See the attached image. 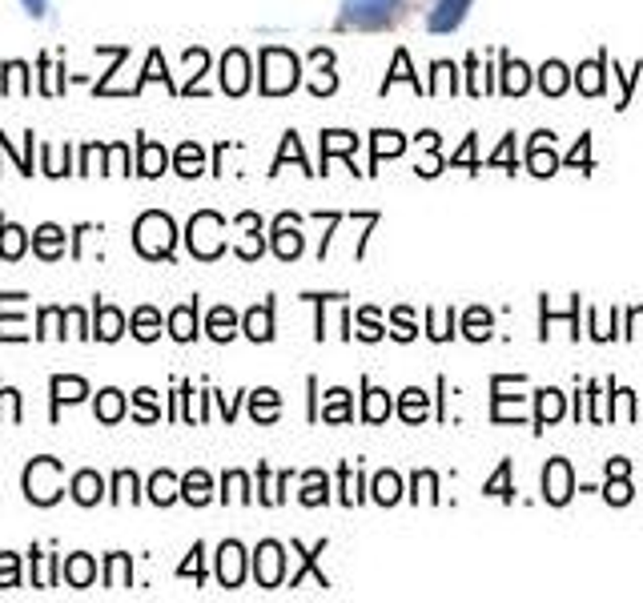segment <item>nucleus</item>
Listing matches in <instances>:
<instances>
[{
	"mask_svg": "<svg viewBox=\"0 0 643 603\" xmlns=\"http://www.w3.org/2000/svg\"><path fill=\"white\" fill-rule=\"evenodd\" d=\"M20 491L33 507H52V502L65 499V462L52 459V454H36L33 462H25V475H20Z\"/></svg>",
	"mask_w": 643,
	"mask_h": 603,
	"instance_id": "nucleus-1",
	"label": "nucleus"
},
{
	"mask_svg": "<svg viewBox=\"0 0 643 603\" xmlns=\"http://www.w3.org/2000/svg\"><path fill=\"white\" fill-rule=\"evenodd\" d=\"M173 242H177V226H173V218L169 213H161V210H149V213H141L137 218V226H133V245H137V253L141 258H169L173 253Z\"/></svg>",
	"mask_w": 643,
	"mask_h": 603,
	"instance_id": "nucleus-2",
	"label": "nucleus"
},
{
	"mask_svg": "<svg viewBox=\"0 0 643 603\" xmlns=\"http://www.w3.org/2000/svg\"><path fill=\"white\" fill-rule=\"evenodd\" d=\"M221 229H226V221H221L218 213L201 210L197 218L189 221V250L197 253V258H218V253H221V245H226Z\"/></svg>",
	"mask_w": 643,
	"mask_h": 603,
	"instance_id": "nucleus-3",
	"label": "nucleus"
},
{
	"mask_svg": "<svg viewBox=\"0 0 643 603\" xmlns=\"http://www.w3.org/2000/svg\"><path fill=\"white\" fill-rule=\"evenodd\" d=\"M28 302V293H17V290H0V342H28V330H25V314H12L20 310Z\"/></svg>",
	"mask_w": 643,
	"mask_h": 603,
	"instance_id": "nucleus-4",
	"label": "nucleus"
},
{
	"mask_svg": "<svg viewBox=\"0 0 643 603\" xmlns=\"http://www.w3.org/2000/svg\"><path fill=\"white\" fill-rule=\"evenodd\" d=\"M261 65H266V76H261V89H266V92L293 89V57H290V52L266 49V52H261Z\"/></svg>",
	"mask_w": 643,
	"mask_h": 603,
	"instance_id": "nucleus-5",
	"label": "nucleus"
},
{
	"mask_svg": "<svg viewBox=\"0 0 643 603\" xmlns=\"http://www.w3.org/2000/svg\"><path fill=\"white\" fill-rule=\"evenodd\" d=\"M49 398H52V422L60 419V406H73V402L89 398V382L76 374H52L49 378Z\"/></svg>",
	"mask_w": 643,
	"mask_h": 603,
	"instance_id": "nucleus-6",
	"label": "nucleus"
},
{
	"mask_svg": "<svg viewBox=\"0 0 643 603\" xmlns=\"http://www.w3.org/2000/svg\"><path fill=\"white\" fill-rule=\"evenodd\" d=\"M65 242H68V234L57 226V221H41V226L33 229V253L41 261H60L65 258Z\"/></svg>",
	"mask_w": 643,
	"mask_h": 603,
	"instance_id": "nucleus-7",
	"label": "nucleus"
},
{
	"mask_svg": "<svg viewBox=\"0 0 643 603\" xmlns=\"http://www.w3.org/2000/svg\"><path fill=\"white\" fill-rule=\"evenodd\" d=\"M121 334H125V314L117 306H109V302H97L92 306V338L97 342H117Z\"/></svg>",
	"mask_w": 643,
	"mask_h": 603,
	"instance_id": "nucleus-8",
	"label": "nucleus"
},
{
	"mask_svg": "<svg viewBox=\"0 0 643 603\" xmlns=\"http://www.w3.org/2000/svg\"><path fill=\"white\" fill-rule=\"evenodd\" d=\"M60 579H65L68 587H92V579H97V559H92L89 551H73L65 555V563H60Z\"/></svg>",
	"mask_w": 643,
	"mask_h": 603,
	"instance_id": "nucleus-9",
	"label": "nucleus"
},
{
	"mask_svg": "<svg viewBox=\"0 0 643 603\" xmlns=\"http://www.w3.org/2000/svg\"><path fill=\"white\" fill-rule=\"evenodd\" d=\"M68 494H73L76 507H97V502L105 499V478H100L97 470H76V475L68 478Z\"/></svg>",
	"mask_w": 643,
	"mask_h": 603,
	"instance_id": "nucleus-10",
	"label": "nucleus"
},
{
	"mask_svg": "<svg viewBox=\"0 0 643 603\" xmlns=\"http://www.w3.org/2000/svg\"><path fill=\"white\" fill-rule=\"evenodd\" d=\"M245 84H250V60L242 49H229L221 57V89L237 97V92H245Z\"/></svg>",
	"mask_w": 643,
	"mask_h": 603,
	"instance_id": "nucleus-11",
	"label": "nucleus"
},
{
	"mask_svg": "<svg viewBox=\"0 0 643 603\" xmlns=\"http://www.w3.org/2000/svg\"><path fill=\"white\" fill-rule=\"evenodd\" d=\"M0 97H28L33 92V68L25 65V60H4V68H0Z\"/></svg>",
	"mask_w": 643,
	"mask_h": 603,
	"instance_id": "nucleus-12",
	"label": "nucleus"
},
{
	"mask_svg": "<svg viewBox=\"0 0 643 603\" xmlns=\"http://www.w3.org/2000/svg\"><path fill=\"white\" fill-rule=\"evenodd\" d=\"M28 242H33V237H28V229L0 213V258H4V261H20V258H25V250H28Z\"/></svg>",
	"mask_w": 643,
	"mask_h": 603,
	"instance_id": "nucleus-13",
	"label": "nucleus"
},
{
	"mask_svg": "<svg viewBox=\"0 0 643 603\" xmlns=\"http://www.w3.org/2000/svg\"><path fill=\"white\" fill-rule=\"evenodd\" d=\"M129 411L125 394L117 390V386H105V390L97 394V402H92V414H97V422H105V427H113V422H121Z\"/></svg>",
	"mask_w": 643,
	"mask_h": 603,
	"instance_id": "nucleus-14",
	"label": "nucleus"
},
{
	"mask_svg": "<svg viewBox=\"0 0 643 603\" xmlns=\"http://www.w3.org/2000/svg\"><path fill=\"white\" fill-rule=\"evenodd\" d=\"M169 165V153L161 149L157 141H149V137H141L137 141V173L141 177H161Z\"/></svg>",
	"mask_w": 643,
	"mask_h": 603,
	"instance_id": "nucleus-15",
	"label": "nucleus"
},
{
	"mask_svg": "<svg viewBox=\"0 0 643 603\" xmlns=\"http://www.w3.org/2000/svg\"><path fill=\"white\" fill-rule=\"evenodd\" d=\"M68 310L65 306H41L36 310V330L33 338H65L68 334Z\"/></svg>",
	"mask_w": 643,
	"mask_h": 603,
	"instance_id": "nucleus-16",
	"label": "nucleus"
},
{
	"mask_svg": "<svg viewBox=\"0 0 643 603\" xmlns=\"http://www.w3.org/2000/svg\"><path fill=\"white\" fill-rule=\"evenodd\" d=\"M253 571H258V583L261 587H274L277 579H282V547H277V543H261Z\"/></svg>",
	"mask_w": 643,
	"mask_h": 603,
	"instance_id": "nucleus-17",
	"label": "nucleus"
},
{
	"mask_svg": "<svg viewBox=\"0 0 643 603\" xmlns=\"http://www.w3.org/2000/svg\"><path fill=\"white\" fill-rule=\"evenodd\" d=\"M169 334H173L177 342H193V338H197V302H185V306H177V310L169 314Z\"/></svg>",
	"mask_w": 643,
	"mask_h": 603,
	"instance_id": "nucleus-18",
	"label": "nucleus"
},
{
	"mask_svg": "<svg viewBox=\"0 0 643 603\" xmlns=\"http://www.w3.org/2000/svg\"><path fill=\"white\" fill-rule=\"evenodd\" d=\"M242 543H221V551H218V579L226 587H237L242 583Z\"/></svg>",
	"mask_w": 643,
	"mask_h": 603,
	"instance_id": "nucleus-19",
	"label": "nucleus"
},
{
	"mask_svg": "<svg viewBox=\"0 0 643 603\" xmlns=\"http://www.w3.org/2000/svg\"><path fill=\"white\" fill-rule=\"evenodd\" d=\"M33 587H57L60 583V555H44L41 547H33Z\"/></svg>",
	"mask_w": 643,
	"mask_h": 603,
	"instance_id": "nucleus-20",
	"label": "nucleus"
},
{
	"mask_svg": "<svg viewBox=\"0 0 643 603\" xmlns=\"http://www.w3.org/2000/svg\"><path fill=\"white\" fill-rule=\"evenodd\" d=\"M129 330H133L137 342H153L161 334V314L153 306H137L133 318H129Z\"/></svg>",
	"mask_w": 643,
	"mask_h": 603,
	"instance_id": "nucleus-21",
	"label": "nucleus"
},
{
	"mask_svg": "<svg viewBox=\"0 0 643 603\" xmlns=\"http://www.w3.org/2000/svg\"><path fill=\"white\" fill-rule=\"evenodd\" d=\"M149 499L157 502V507H169L173 499H181V478L169 475V470H157V475L149 478Z\"/></svg>",
	"mask_w": 643,
	"mask_h": 603,
	"instance_id": "nucleus-22",
	"label": "nucleus"
},
{
	"mask_svg": "<svg viewBox=\"0 0 643 603\" xmlns=\"http://www.w3.org/2000/svg\"><path fill=\"white\" fill-rule=\"evenodd\" d=\"M209 494H213V483H209L205 470H189V475L181 478V499L185 502L201 507V502H209Z\"/></svg>",
	"mask_w": 643,
	"mask_h": 603,
	"instance_id": "nucleus-23",
	"label": "nucleus"
},
{
	"mask_svg": "<svg viewBox=\"0 0 643 603\" xmlns=\"http://www.w3.org/2000/svg\"><path fill=\"white\" fill-rule=\"evenodd\" d=\"M129 579H133V563H129L125 551H113L109 559H105V587H129Z\"/></svg>",
	"mask_w": 643,
	"mask_h": 603,
	"instance_id": "nucleus-24",
	"label": "nucleus"
},
{
	"mask_svg": "<svg viewBox=\"0 0 643 603\" xmlns=\"http://www.w3.org/2000/svg\"><path fill=\"white\" fill-rule=\"evenodd\" d=\"M36 68H41V92L44 97H60V92H65V65H52L49 52H44V57L36 60Z\"/></svg>",
	"mask_w": 643,
	"mask_h": 603,
	"instance_id": "nucleus-25",
	"label": "nucleus"
},
{
	"mask_svg": "<svg viewBox=\"0 0 643 603\" xmlns=\"http://www.w3.org/2000/svg\"><path fill=\"white\" fill-rule=\"evenodd\" d=\"M245 334H250L253 342L274 338V318H269V306H253V310L245 314Z\"/></svg>",
	"mask_w": 643,
	"mask_h": 603,
	"instance_id": "nucleus-26",
	"label": "nucleus"
},
{
	"mask_svg": "<svg viewBox=\"0 0 643 603\" xmlns=\"http://www.w3.org/2000/svg\"><path fill=\"white\" fill-rule=\"evenodd\" d=\"M205 330H209V338H218V342H229V338H234V330H237L234 310H229V306H218V310L209 314Z\"/></svg>",
	"mask_w": 643,
	"mask_h": 603,
	"instance_id": "nucleus-27",
	"label": "nucleus"
},
{
	"mask_svg": "<svg viewBox=\"0 0 643 603\" xmlns=\"http://www.w3.org/2000/svg\"><path fill=\"white\" fill-rule=\"evenodd\" d=\"M25 141H28V149H25V153H17V149H12V141H9V137L0 133V157H12V165H17L20 173H25V177H33V173H36V169H33V129L25 133Z\"/></svg>",
	"mask_w": 643,
	"mask_h": 603,
	"instance_id": "nucleus-28",
	"label": "nucleus"
},
{
	"mask_svg": "<svg viewBox=\"0 0 643 603\" xmlns=\"http://www.w3.org/2000/svg\"><path fill=\"white\" fill-rule=\"evenodd\" d=\"M173 169L181 177H197L201 169H205V157H201V145H193V141H185L181 149H177V161H173Z\"/></svg>",
	"mask_w": 643,
	"mask_h": 603,
	"instance_id": "nucleus-29",
	"label": "nucleus"
},
{
	"mask_svg": "<svg viewBox=\"0 0 643 603\" xmlns=\"http://www.w3.org/2000/svg\"><path fill=\"white\" fill-rule=\"evenodd\" d=\"M41 173L44 177H65V173H76V169L68 165V153L60 157L57 145H41Z\"/></svg>",
	"mask_w": 643,
	"mask_h": 603,
	"instance_id": "nucleus-30",
	"label": "nucleus"
},
{
	"mask_svg": "<svg viewBox=\"0 0 643 603\" xmlns=\"http://www.w3.org/2000/svg\"><path fill=\"white\" fill-rule=\"evenodd\" d=\"M137 486H141V483H137L133 470H117V475H113V494H109V502H125V499L137 502V499H141V491H137Z\"/></svg>",
	"mask_w": 643,
	"mask_h": 603,
	"instance_id": "nucleus-31",
	"label": "nucleus"
},
{
	"mask_svg": "<svg viewBox=\"0 0 643 603\" xmlns=\"http://www.w3.org/2000/svg\"><path fill=\"white\" fill-rule=\"evenodd\" d=\"M285 226H290V221H285V218L277 221V229H274V250L282 253V258H293V253L301 250V237L293 234V229H285Z\"/></svg>",
	"mask_w": 643,
	"mask_h": 603,
	"instance_id": "nucleus-32",
	"label": "nucleus"
},
{
	"mask_svg": "<svg viewBox=\"0 0 643 603\" xmlns=\"http://www.w3.org/2000/svg\"><path fill=\"white\" fill-rule=\"evenodd\" d=\"M105 149H109V145H100V141L84 145L81 161H76V173H92V165H97V173H105Z\"/></svg>",
	"mask_w": 643,
	"mask_h": 603,
	"instance_id": "nucleus-33",
	"label": "nucleus"
},
{
	"mask_svg": "<svg viewBox=\"0 0 643 603\" xmlns=\"http://www.w3.org/2000/svg\"><path fill=\"white\" fill-rule=\"evenodd\" d=\"M0 587H20V555L0 551Z\"/></svg>",
	"mask_w": 643,
	"mask_h": 603,
	"instance_id": "nucleus-34",
	"label": "nucleus"
},
{
	"mask_svg": "<svg viewBox=\"0 0 643 603\" xmlns=\"http://www.w3.org/2000/svg\"><path fill=\"white\" fill-rule=\"evenodd\" d=\"M105 173H129V145L125 141H113L105 149Z\"/></svg>",
	"mask_w": 643,
	"mask_h": 603,
	"instance_id": "nucleus-35",
	"label": "nucleus"
},
{
	"mask_svg": "<svg viewBox=\"0 0 643 603\" xmlns=\"http://www.w3.org/2000/svg\"><path fill=\"white\" fill-rule=\"evenodd\" d=\"M133 402H137V419H141V422H153L161 414L157 411V394H153L149 386H141V390L133 394Z\"/></svg>",
	"mask_w": 643,
	"mask_h": 603,
	"instance_id": "nucleus-36",
	"label": "nucleus"
},
{
	"mask_svg": "<svg viewBox=\"0 0 643 603\" xmlns=\"http://www.w3.org/2000/svg\"><path fill=\"white\" fill-rule=\"evenodd\" d=\"M274 414H277V394L274 390L253 394V419H274Z\"/></svg>",
	"mask_w": 643,
	"mask_h": 603,
	"instance_id": "nucleus-37",
	"label": "nucleus"
},
{
	"mask_svg": "<svg viewBox=\"0 0 643 603\" xmlns=\"http://www.w3.org/2000/svg\"><path fill=\"white\" fill-rule=\"evenodd\" d=\"M65 310H68V326H73V334L76 338H92V322L84 318L81 306H65Z\"/></svg>",
	"mask_w": 643,
	"mask_h": 603,
	"instance_id": "nucleus-38",
	"label": "nucleus"
},
{
	"mask_svg": "<svg viewBox=\"0 0 643 603\" xmlns=\"http://www.w3.org/2000/svg\"><path fill=\"white\" fill-rule=\"evenodd\" d=\"M221 486H226V491H221V499H242V502L250 499V491H245V475H237V470H234V475H226V483H221Z\"/></svg>",
	"mask_w": 643,
	"mask_h": 603,
	"instance_id": "nucleus-39",
	"label": "nucleus"
},
{
	"mask_svg": "<svg viewBox=\"0 0 643 603\" xmlns=\"http://www.w3.org/2000/svg\"><path fill=\"white\" fill-rule=\"evenodd\" d=\"M547 486H551V491H547L551 499H567V470L551 467V470H547Z\"/></svg>",
	"mask_w": 643,
	"mask_h": 603,
	"instance_id": "nucleus-40",
	"label": "nucleus"
},
{
	"mask_svg": "<svg viewBox=\"0 0 643 603\" xmlns=\"http://www.w3.org/2000/svg\"><path fill=\"white\" fill-rule=\"evenodd\" d=\"M4 406H9V422H20V390L4 386Z\"/></svg>",
	"mask_w": 643,
	"mask_h": 603,
	"instance_id": "nucleus-41",
	"label": "nucleus"
},
{
	"mask_svg": "<svg viewBox=\"0 0 643 603\" xmlns=\"http://www.w3.org/2000/svg\"><path fill=\"white\" fill-rule=\"evenodd\" d=\"M20 4H25V12L33 20H44L49 17V0H20Z\"/></svg>",
	"mask_w": 643,
	"mask_h": 603,
	"instance_id": "nucleus-42",
	"label": "nucleus"
},
{
	"mask_svg": "<svg viewBox=\"0 0 643 603\" xmlns=\"http://www.w3.org/2000/svg\"><path fill=\"white\" fill-rule=\"evenodd\" d=\"M181 575H201V543L189 551V559L181 563Z\"/></svg>",
	"mask_w": 643,
	"mask_h": 603,
	"instance_id": "nucleus-43",
	"label": "nucleus"
},
{
	"mask_svg": "<svg viewBox=\"0 0 643 603\" xmlns=\"http://www.w3.org/2000/svg\"><path fill=\"white\" fill-rule=\"evenodd\" d=\"M547 89H551V92H555V89H563V68H559V65H551V68H547Z\"/></svg>",
	"mask_w": 643,
	"mask_h": 603,
	"instance_id": "nucleus-44",
	"label": "nucleus"
},
{
	"mask_svg": "<svg viewBox=\"0 0 643 603\" xmlns=\"http://www.w3.org/2000/svg\"><path fill=\"white\" fill-rule=\"evenodd\" d=\"M0 406H4V386H0Z\"/></svg>",
	"mask_w": 643,
	"mask_h": 603,
	"instance_id": "nucleus-45",
	"label": "nucleus"
}]
</instances>
